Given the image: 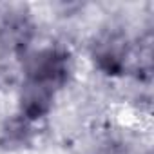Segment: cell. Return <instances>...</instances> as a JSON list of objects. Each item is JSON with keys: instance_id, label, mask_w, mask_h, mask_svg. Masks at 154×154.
I'll list each match as a JSON object with an SVG mask.
<instances>
[{"instance_id": "cell-4", "label": "cell", "mask_w": 154, "mask_h": 154, "mask_svg": "<svg viewBox=\"0 0 154 154\" xmlns=\"http://www.w3.org/2000/svg\"><path fill=\"white\" fill-rule=\"evenodd\" d=\"M96 154H127V150L122 145H105L102 147Z\"/></svg>"}, {"instance_id": "cell-1", "label": "cell", "mask_w": 154, "mask_h": 154, "mask_svg": "<svg viewBox=\"0 0 154 154\" xmlns=\"http://www.w3.org/2000/svg\"><path fill=\"white\" fill-rule=\"evenodd\" d=\"M69 76V56L58 49H45L27 60V78L60 87Z\"/></svg>"}, {"instance_id": "cell-2", "label": "cell", "mask_w": 154, "mask_h": 154, "mask_svg": "<svg viewBox=\"0 0 154 154\" xmlns=\"http://www.w3.org/2000/svg\"><path fill=\"white\" fill-rule=\"evenodd\" d=\"M54 87L35 80V78H27L26 84L22 85V93H20V109L22 112L29 118V120H38L42 116H45L53 105V98H54Z\"/></svg>"}, {"instance_id": "cell-3", "label": "cell", "mask_w": 154, "mask_h": 154, "mask_svg": "<svg viewBox=\"0 0 154 154\" xmlns=\"http://www.w3.org/2000/svg\"><path fill=\"white\" fill-rule=\"evenodd\" d=\"M127 45L118 35H109L94 45V60L107 74H120L127 65Z\"/></svg>"}]
</instances>
